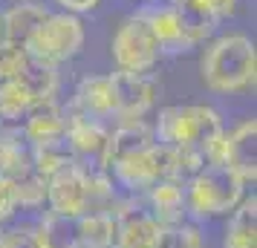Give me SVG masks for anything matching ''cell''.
Wrapping results in <instances>:
<instances>
[{
	"label": "cell",
	"mask_w": 257,
	"mask_h": 248,
	"mask_svg": "<svg viewBox=\"0 0 257 248\" xmlns=\"http://www.w3.org/2000/svg\"><path fill=\"white\" fill-rule=\"evenodd\" d=\"M24 121H26L24 133H26V139H29L32 144L58 139V136H64V130H67V118H64V113L58 110L55 98L32 104L29 110H26Z\"/></svg>",
	"instance_id": "2e32d148"
},
{
	"label": "cell",
	"mask_w": 257,
	"mask_h": 248,
	"mask_svg": "<svg viewBox=\"0 0 257 248\" xmlns=\"http://www.w3.org/2000/svg\"><path fill=\"white\" fill-rule=\"evenodd\" d=\"M12 81L24 90L32 104H38V101H49L55 95V90H58V72L47 61L24 55V61H21V67H18Z\"/></svg>",
	"instance_id": "7c38bea8"
},
{
	"label": "cell",
	"mask_w": 257,
	"mask_h": 248,
	"mask_svg": "<svg viewBox=\"0 0 257 248\" xmlns=\"http://www.w3.org/2000/svg\"><path fill=\"white\" fill-rule=\"evenodd\" d=\"M0 248H41L35 231H9L0 234Z\"/></svg>",
	"instance_id": "f1b7e54d"
},
{
	"label": "cell",
	"mask_w": 257,
	"mask_h": 248,
	"mask_svg": "<svg viewBox=\"0 0 257 248\" xmlns=\"http://www.w3.org/2000/svg\"><path fill=\"white\" fill-rule=\"evenodd\" d=\"M55 3H61L67 12H90V9H95L98 0H55Z\"/></svg>",
	"instance_id": "4dcf8cb0"
},
{
	"label": "cell",
	"mask_w": 257,
	"mask_h": 248,
	"mask_svg": "<svg viewBox=\"0 0 257 248\" xmlns=\"http://www.w3.org/2000/svg\"><path fill=\"white\" fill-rule=\"evenodd\" d=\"M243 179L225 165H205L185 185V208L194 216H220L243 199Z\"/></svg>",
	"instance_id": "3957f363"
},
{
	"label": "cell",
	"mask_w": 257,
	"mask_h": 248,
	"mask_svg": "<svg viewBox=\"0 0 257 248\" xmlns=\"http://www.w3.org/2000/svg\"><path fill=\"white\" fill-rule=\"evenodd\" d=\"M225 248H257V199H240L225 231Z\"/></svg>",
	"instance_id": "7402d4cb"
},
{
	"label": "cell",
	"mask_w": 257,
	"mask_h": 248,
	"mask_svg": "<svg viewBox=\"0 0 257 248\" xmlns=\"http://www.w3.org/2000/svg\"><path fill=\"white\" fill-rule=\"evenodd\" d=\"M29 159H32V170L41 173L44 179L55 176V173H61L64 167H70V165H78V156L72 150L67 133L58 136V139L32 144V156H29Z\"/></svg>",
	"instance_id": "ac0fdd59"
},
{
	"label": "cell",
	"mask_w": 257,
	"mask_h": 248,
	"mask_svg": "<svg viewBox=\"0 0 257 248\" xmlns=\"http://www.w3.org/2000/svg\"><path fill=\"white\" fill-rule=\"evenodd\" d=\"M148 199H151V213L153 219L162 225H179L182 222V213H185V182L179 179H165L156 182L148 190Z\"/></svg>",
	"instance_id": "9a60e30c"
},
{
	"label": "cell",
	"mask_w": 257,
	"mask_h": 248,
	"mask_svg": "<svg viewBox=\"0 0 257 248\" xmlns=\"http://www.w3.org/2000/svg\"><path fill=\"white\" fill-rule=\"evenodd\" d=\"M32 170V159L26 153L21 144L15 142H6V139H0V179L3 182H18L21 176H26Z\"/></svg>",
	"instance_id": "cb8c5ba5"
},
{
	"label": "cell",
	"mask_w": 257,
	"mask_h": 248,
	"mask_svg": "<svg viewBox=\"0 0 257 248\" xmlns=\"http://www.w3.org/2000/svg\"><path fill=\"white\" fill-rule=\"evenodd\" d=\"M116 216V248H153L162 225L139 205H121Z\"/></svg>",
	"instance_id": "9c48e42d"
},
{
	"label": "cell",
	"mask_w": 257,
	"mask_h": 248,
	"mask_svg": "<svg viewBox=\"0 0 257 248\" xmlns=\"http://www.w3.org/2000/svg\"><path fill=\"white\" fill-rule=\"evenodd\" d=\"M113 176L127 190H151L156 182L179 179V153L174 147H165V144H151L148 150L116 162Z\"/></svg>",
	"instance_id": "277c9868"
},
{
	"label": "cell",
	"mask_w": 257,
	"mask_h": 248,
	"mask_svg": "<svg viewBox=\"0 0 257 248\" xmlns=\"http://www.w3.org/2000/svg\"><path fill=\"white\" fill-rule=\"evenodd\" d=\"M151 144H156L151 127L142 118H127L113 133H107V147H104V156H101V167L107 170V167H113L116 162L127 159V156H136L142 150H148Z\"/></svg>",
	"instance_id": "30bf717a"
},
{
	"label": "cell",
	"mask_w": 257,
	"mask_h": 248,
	"mask_svg": "<svg viewBox=\"0 0 257 248\" xmlns=\"http://www.w3.org/2000/svg\"><path fill=\"white\" fill-rule=\"evenodd\" d=\"M3 18H6V41L26 52V44L44 26L49 12L44 6H38V3H18L9 12H3Z\"/></svg>",
	"instance_id": "d6986e66"
},
{
	"label": "cell",
	"mask_w": 257,
	"mask_h": 248,
	"mask_svg": "<svg viewBox=\"0 0 257 248\" xmlns=\"http://www.w3.org/2000/svg\"><path fill=\"white\" fill-rule=\"evenodd\" d=\"M225 167H231L243 182L257 176V121H243L234 133H225Z\"/></svg>",
	"instance_id": "8fae6325"
},
{
	"label": "cell",
	"mask_w": 257,
	"mask_h": 248,
	"mask_svg": "<svg viewBox=\"0 0 257 248\" xmlns=\"http://www.w3.org/2000/svg\"><path fill=\"white\" fill-rule=\"evenodd\" d=\"M47 202L52 213L61 216H81L90 205V185H87V170L81 165H70L61 173L47 179Z\"/></svg>",
	"instance_id": "52a82bcc"
},
{
	"label": "cell",
	"mask_w": 257,
	"mask_h": 248,
	"mask_svg": "<svg viewBox=\"0 0 257 248\" xmlns=\"http://www.w3.org/2000/svg\"><path fill=\"white\" fill-rule=\"evenodd\" d=\"M15 196H18V205H26V208H35L47 199V179L29 170L26 176H21L15 182Z\"/></svg>",
	"instance_id": "4316f807"
},
{
	"label": "cell",
	"mask_w": 257,
	"mask_h": 248,
	"mask_svg": "<svg viewBox=\"0 0 257 248\" xmlns=\"http://www.w3.org/2000/svg\"><path fill=\"white\" fill-rule=\"evenodd\" d=\"M24 55H26L24 49L15 47V44H9V41H3V44H0V81L15 78V72H18V67H21Z\"/></svg>",
	"instance_id": "83f0119b"
},
{
	"label": "cell",
	"mask_w": 257,
	"mask_h": 248,
	"mask_svg": "<svg viewBox=\"0 0 257 248\" xmlns=\"http://www.w3.org/2000/svg\"><path fill=\"white\" fill-rule=\"evenodd\" d=\"M153 248H205V242H202L199 228L179 222V225H165V228H159V236H156Z\"/></svg>",
	"instance_id": "d4e9b609"
},
{
	"label": "cell",
	"mask_w": 257,
	"mask_h": 248,
	"mask_svg": "<svg viewBox=\"0 0 257 248\" xmlns=\"http://www.w3.org/2000/svg\"><path fill=\"white\" fill-rule=\"evenodd\" d=\"M78 248H116V216L90 211L78 216Z\"/></svg>",
	"instance_id": "ffe728a7"
},
{
	"label": "cell",
	"mask_w": 257,
	"mask_h": 248,
	"mask_svg": "<svg viewBox=\"0 0 257 248\" xmlns=\"http://www.w3.org/2000/svg\"><path fill=\"white\" fill-rule=\"evenodd\" d=\"M75 104L78 113L90 118H107L116 116V95H113V84L110 75H90L78 84L75 90Z\"/></svg>",
	"instance_id": "5bb4252c"
},
{
	"label": "cell",
	"mask_w": 257,
	"mask_h": 248,
	"mask_svg": "<svg viewBox=\"0 0 257 248\" xmlns=\"http://www.w3.org/2000/svg\"><path fill=\"white\" fill-rule=\"evenodd\" d=\"M0 41H6V18L0 12Z\"/></svg>",
	"instance_id": "1f68e13d"
},
{
	"label": "cell",
	"mask_w": 257,
	"mask_h": 248,
	"mask_svg": "<svg viewBox=\"0 0 257 248\" xmlns=\"http://www.w3.org/2000/svg\"><path fill=\"white\" fill-rule=\"evenodd\" d=\"M110 52H113V61L118 64V70L124 72H148L162 55L151 26H148V21L142 15L127 18L118 26Z\"/></svg>",
	"instance_id": "8992f818"
},
{
	"label": "cell",
	"mask_w": 257,
	"mask_h": 248,
	"mask_svg": "<svg viewBox=\"0 0 257 248\" xmlns=\"http://www.w3.org/2000/svg\"><path fill=\"white\" fill-rule=\"evenodd\" d=\"M64 133H67L75 156H93L98 167H101V156H104V147H107V130L95 118L84 116V113H72L67 118V130Z\"/></svg>",
	"instance_id": "4fadbf2b"
},
{
	"label": "cell",
	"mask_w": 257,
	"mask_h": 248,
	"mask_svg": "<svg viewBox=\"0 0 257 248\" xmlns=\"http://www.w3.org/2000/svg\"><path fill=\"white\" fill-rule=\"evenodd\" d=\"M220 113L205 104H188V107H165L156 121L153 139L156 144L174 147V150H199L205 156L208 144L222 136Z\"/></svg>",
	"instance_id": "7a4b0ae2"
},
{
	"label": "cell",
	"mask_w": 257,
	"mask_h": 248,
	"mask_svg": "<svg viewBox=\"0 0 257 248\" xmlns=\"http://www.w3.org/2000/svg\"><path fill=\"white\" fill-rule=\"evenodd\" d=\"M176 15H179V24L185 29V35L191 44H199L205 38L214 35V29L220 24V18L211 12L202 0H176Z\"/></svg>",
	"instance_id": "44dd1931"
},
{
	"label": "cell",
	"mask_w": 257,
	"mask_h": 248,
	"mask_svg": "<svg viewBox=\"0 0 257 248\" xmlns=\"http://www.w3.org/2000/svg\"><path fill=\"white\" fill-rule=\"evenodd\" d=\"M142 18L151 26L153 38H156V44H159V52H165V55H179V52H188V49L194 47V44L188 41L182 24H179V15H176L174 6H171V9L148 12V15H142Z\"/></svg>",
	"instance_id": "e0dca14e"
},
{
	"label": "cell",
	"mask_w": 257,
	"mask_h": 248,
	"mask_svg": "<svg viewBox=\"0 0 257 248\" xmlns=\"http://www.w3.org/2000/svg\"><path fill=\"white\" fill-rule=\"evenodd\" d=\"M257 55L254 44L245 35L217 38L199 61L202 84L214 93H237L254 84Z\"/></svg>",
	"instance_id": "6da1fadb"
},
{
	"label": "cell",
	"mask_w": 257,
	"mask_h": 248,
	"mask_svg": "<svg viewBox=\"0 0 257 248\" xmlns=\"http://www.w3.org/2000/svg\"><path fill=\"white\" fill-rule=\"evenodd\" d=\"M29 107H32V101L26 98V93L12 78L0 81V118L3 121H21Z\"/></svg>",
	"instance_id": "484cf974"
},
{
	"label": "cell",
	"mask_w": 257,
	"mask_h": 248,
	"mask_svg": "<svg viewBox=\"0 0 257 248\" xmlns=\"http://www.w3.org/2000/svg\"><path fill=\"white\" fill-rule=\"evenodd\" d=\"M18 211V196H15V185L0 179V222H6L12 213Z\"/></svg>",
	"instance_id": "f546056e"
},
{
	"label": "cell",
	"mask_w": 257,
	"mask_h": 248,
	"mask_svg": "<svg viewBox=\"0 0 257 248\" xmlns=\"http://www.w3.org/2000/svg\"><path fill=\"white\" fill-rule=\"evenodd\" d=\"M84 47V26L75 15H49L44 26L38 29L32 41L26 44V55L41 58L47 64H61V61L72 58L78 49Z\"/></svg>",
	"instance_id": "5b68a950"
},
{
	"label": "cell",
	"mask_w": 257,
	"mask_h": 248,
	"mask_svg": "<svg viewBox=\"0 0 257 248\" xmlns=\"http://www.w3.org/2000/svg\"><path fill=\"white\" fill-rule=\"evenodd\" d=\"M113 95H116V116L121 121L142 118L156 101V84L148 72H124L118 70L110 75Z\"/></svg>",
	"instance_id": "ba28073f"
},
{
	"label": "cell",
	"mask_w": 257,
	"mask_h": 248,
	"mask_svg": "<svg viewBox=\"0 0 257 248\" xmlns=\"http://www.w3.org/2000/svg\"><path fill=\"white\" fill-rule=\"evenodd\" d=\"M35 236L41 248H78V216H61L49 211L38 225Z\"/></svg>",
	"instance_id": "603a6c76"
}]
</instances>
